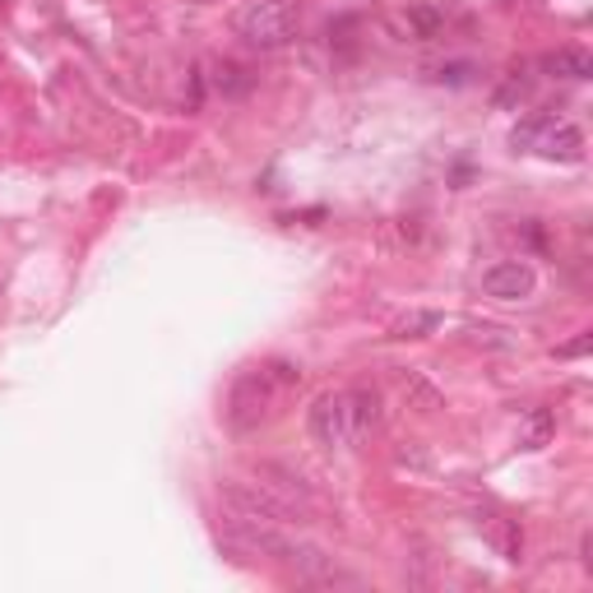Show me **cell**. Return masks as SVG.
I'll return each instance as SVG.
<instances>
[{
  "label": "cell",
  "instance_id": "1",
  "mask_svg": "<svg viewBox=\"0 0 593 593\" xmlns=\"http://www.w3.org/2000/svg\"><path fill=\"white\" fill-rule=\"evenodd\" d=\"M381 422V399L367 389H329L311 404V437L321 445L352 450L362 445Z\"/></svg>",
  "mask_w": 593,
  "mask_h": 593
},
{
  "label": "cell",
  "instance_id": "2",
  "mask_svg": "<svg viewBox=\"0 0 593 593\" xmlns=\"http://www.w3.org/2000/svg\"><path fill=\"white\" fill-rule=\"evenodd\" d=\"M515 149H533L547 163H580L584 158V130L570 126V121H557V116H533V121L515 126Z\"/></svg>",
  "mask_w": 593,
  "mask_h": 593
},
{
  "label": "cell",
  "instance_id": "3",
  "mask_svg": "<svg viewBox=\"0 0 593 593\" xmlns=\"http://www.w3.org/2000/svg\"><path fill=\"white\" fill-rule=\"evenodd\" d=\"M236 33L246 37L251 47L260 51H279L296 37V10L292 0H251V5L236 14Z\"/></svg>",
  "mask_w": 593,
  "mask_h": 593
},
{
  "label": "cell",
  "instance_id": "4",
  "mask_svg": "<svg viewBox=\"0 0 593 593\" xmlns=\"http://www.w3.org/2000/svg\"><path fill=\"white\" fill-rule=\"evenodd\" d=\"M533 288H538V274L528 260H501L482 274V292L497 296V302H528Z\"/></svg>",
  "mask_w": 593,
  "mask_h": 593
},
{
  "label": "cell",
  "instance_id": "5",
  "mask_svg": "<svg viewBox=\"0 0 593 593\" xmlns=\"http://www.w3.org/2000/svg\"><path fill=\"white\" fill-rule=\"evenodd\" d=\"M543 70L557 74V79H589V74H593V61H589V51H580V47H561V51L547 56Z\"/></svg>",
  "mask_w": 593,
  "mask_h": 593
},
{
  "label": "cell",
  "instance_id": "6",
  "mask_svg": "<svg viewBox=\"0 0 593 593\" xmlns=\"http://www.w3.org/2000/svg\"><path fill=\"white\" fill-rule=\"evenodd\" d=\"M547 437H551V412H547V408H533L520 445H524V450H538V445H547Z\"/></svg>",
  "mask_w": 593,
  "mask_h": 593
},
{
  "label": "cell",
  "instance_id": "7",
  "mask_svg": "<svg viewBox=\"0 0 593 593\" xmlns=\"http://www.w3.org/2000/svg\"><path fill=\"white\" fill-rule=\"evenodd\" d=\"M441 315L437 311H422V315H408V321L394 325V339H418V329H437Z\"/></svg>",
  "mask_w": 593,
  "mask_h": 593
},
{
  "label": "cell",
  "instance_id": "8",
  "mask_svg": "<svg viewBox=\"0 0 593 593\" xmlns=\"http://www.w3.org/2000/svg\"><path fill=\"white\" fill-rule=\"evenodd\" d=\"M589 348H593V334H580L575 344H566V348H557V352H561V358H584Z\"/></svg>",
  "mask_w": 593,
  "mask_h": 593
}]
</instances>
